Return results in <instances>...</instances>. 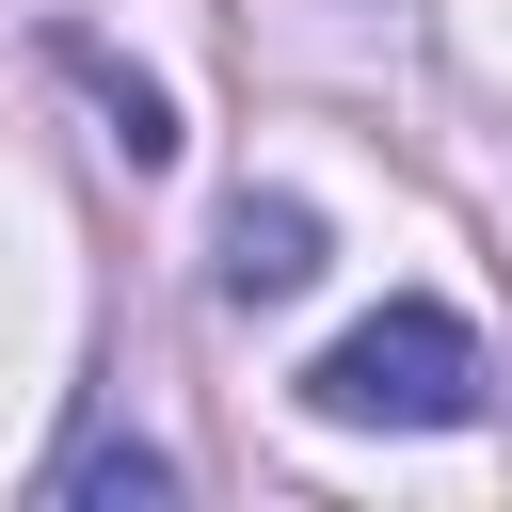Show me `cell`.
<instances>
[{"mask_svg":"<svg viewBox=\"0 0 512 512\" xmlns=\"http://www.w3.org/2000/svg\"><path fill=\"white\" fill-rule=\"evenodd\" d=\"M304 400L352 416V432H448V416L480 400V352H464L448 304H384V320H352V336L304 368Z\"/></svg>","mask_w":512,"mask_h":512,"instance_id":"cell-1","label":"cell"},{"mask_svg":"<svg viewBox=\"0 0 512 512\" xmlns=\"http://www.w3.org/2000/svg\"><path fill=\"white\" fill-rule=\"evenodd\" d=\"M304 272H320V224H304L288 192H240V208H224V288H240V304H288Z\"/></svg>","mask_w":512,"mask_h":512,"instance_id":"cell-2","label":"cell"},{"mask_svg":"<svg viewBox=\"0 0 512 512\" xmlns=\"http://www.w3.org/2000/svg\"><path fill=\"white\" fill-rule=\"evenodd\" d=\"M64 496H176V464H160V448H96Z\"/></svg>","mask_w":512,"mask_h":512,"instance_id":"cell-3","label":"cell"}]
</instances>
